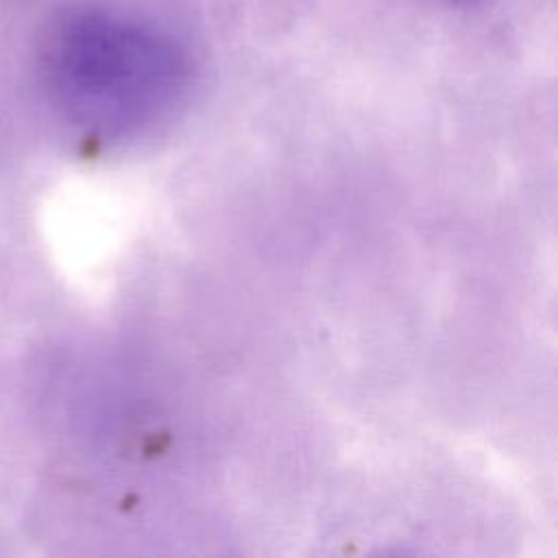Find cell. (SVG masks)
<instances>
[{"label": "cell", "mask_w": 558, "mask_h": 558, "mask_svg": "<svg viewBox=\"0 0 558 558\" xmlns=\"http://www.w3.org/2000/svg\"><path fill=\"white\" fill-rule=\"evenodd\" d=\"M41 68L57 107L102 137L159 122L192 76L190 54L168 28L105 7L63 11L46 33Z\"/></svg>", "instance_id": "cell-1"}, {"label": "cell", "mask_w": 558, "mask_h": 558, "mask_svg": "<svg viewBox=\"0 0 558 558\" xmlns=\"http://www.w3.org/2000/svg\"><path fill=\"white\" fill-rule=\"evenodd\" d=\"M447 2H458V4H466V2H473V0H447Z\"/></svg>", "instance_id": "cell-2"}]
</instances>
